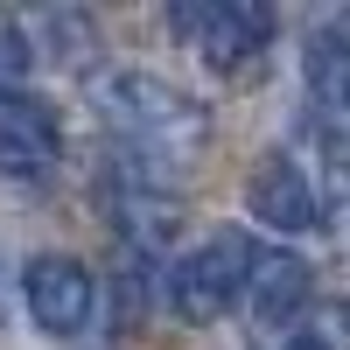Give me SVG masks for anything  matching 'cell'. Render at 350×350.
<instances>
[{"label":"cell","mask_w":350,"mask_h":350,"mask_svg":"<svg viewBox=\"0 0 350 350\" xmlns=\"http://www.w3.org/2000/svg\"><path fill=\"white\" fill-rule=\"evenodd\" d=\"M92 98L105 112V126L120 133L140 161H154V168L189 161V154H203V140H211V112H203L189 92L148 77V70H105L92 84Z\"/></svg>","instance_id":"obj_1"},{"label":"cell","mask_w":350,"mask_h":350,"mask_svg":"<svg viewBox=\"0 0 350 350\" xmlns=\"http://www.w3.org/2000/svg\"><path fill=\"white\" fill-rule=\"evenodd\" d=\"M168 28H175V42H189L211 70L239 77L252 56H267L273 8H259V0H189V8H168Z\"/></svg>","instance_id":"obj_2"},{"label":"cell","mask_w":350,"mask_h":350,"mask_svg":"<svg viewBox=\"0 0 350 350\" xmlns=\"http://www.w3.org/2000/svg\"><path fill=\"white\" fill-rule=\"evenodd\" d=\"M252 259H259V252L239 239V231H217L211 245L183 252V259L168 267V301H175V315H183V323H217V315L245 295Z\"/></svg>","instance_id":"obj_3"},{"label":"cell","mask_w":350,"mask_h":350,"mask_svg":"<svg viewBox=\"0 0 350 350\" xmlns=\"http://www.w3.org/2000/svg\"><path fill=\"white\" fill-rule=\"evenodd\" d=\"M21 301H28V323H36L42 336H77L84 323H92L98 280L70 252H36L21 267Z\"/></svg>","instance_id":"obj_4"},{"label":"cell","mask_w":350,"mask_h":350,"mask_svg":"<svg viewBox=\"0 0 350 350\" xmlns=\"http://www.w3.org/2000/svg\"><path fill=\"white\" fill-rule=\"evenodd\" d=\"M245 211L267 224V231H287V239H301V231H315L323 224V211L329 203L315 196V183H308V168L295 161V154H259L252 161V183H245Z\"/></svg>","instance_id":"obj_5"},{"label":"cell","mask_w":350,"mask_h":350,"mask_svg":"<svg viewBox=\"0 0 350 350\" xmlns=\"http://www.w3.org/2000/svg\"><path fill=\"white\" fill-rule=\"evenodd\" d=\"M64 154V126L42 98H0V175L8 183H42Z\"/></svg>","instance_id":"obj_6"},{"label":"cell","mask_w":350,"mask_h":350,"mask_svg":"<svg viewBox=\"0 0 350 350\" xmlns=\"http://www.w3.org/2000/svg\"><path fill=\"white\" fill-rule=\"evenodd\" d=\"M308 259L295 252H259L252 259V280H245V308L259 323H295V308L308 301Z\"/></svg>","instance_id":"obj_7"},{"label":"cell","mask_w":350,"mask_h":350,"mask_svg":"<svg viewBox=\"0 0 350 350\" xmlns=\"http://www.w3.org/2000/svg\"><path fill=\"white\" fill-rule=\"evenodd\" d=\"M308 84H315V98L350 105V14H336L329 28H315V42H308Z\"/></svg>","instance_id":"obj_8"},{"label":"cell","mask_w":350,"mask_h":350,"mask_svg":"<svg viewBox=\"0 0 350 350\" xmlns=\"http://www.w3.org/2000/svg\"><path fill=\"white\" fill-rule=\"evenodd\" d=\"M36 70V49H28L21 21H0V98H14V84Z\"/></svg>","instance_id":"obj_9"},{"label":"cell","mask_w":350,"mask_h":350,"mask_svg":"<svg viewBox=\"0 0 350 350\" xmlns=\"http://www.w3.org/2000/svg\"><path fill=\"white\" fill-rule=\"evenodd\" d=\"M329 224H336V239H343V252H350V154H336V175H329V211H323Z\"/></svg>","instance_id":"obj_10"},{"label":"cell","mask_w":350,"mask_h":350,"mask_svg":"<svg viewBox=\"0 0 350 350\" xmlns=\"http://www.w3.org/2000/svg\"><path fill=\"white\" fill-rule=\"evenodd\" d=\"M308 336H323L329 350H343L350 343V301H336V308H323V315H315V329Z\"/></svg>","instance_id":"obj_11"},{"label":"cell","mask_w":350,"mask_h":350,"mask_svg":"<svg viewBox=\"0 0 350 350\" xmlns=\"http://www.w3.org/2000/svg\"><path fill=\"white\" fill-rule=\"evenodd\" d=\"M280 350H329L323 336H295V343H280Z\"/></svg>","instance_id":"obj_12"}]
</instances>
